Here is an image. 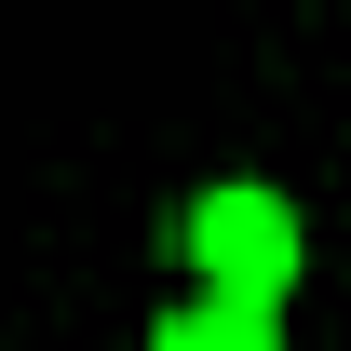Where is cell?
Here are the masks:
<instances>
[{"instance_id":"obj_1","label":"cell","mask_w":351,"mask_h":351,"mask_svg":"<svg viewBox=\"0 0 351 351\" xmlns=\"http://www.w3.org/2000/svg\"><path fill=\"white\" fill-rule=\"evenodd\" d=\"M189 257L243 284V298H284L298 284V217H284V189H203L189 203Z\"/></svg>"},{"instance_id":"obj_2","label":"cell","mask_w":351,"mask_h":351,"mask_svg":"<svg viewBox=\"0 0 351 351\" xmlns=\"http://www.w3.org/2000/svg\"><path fill=\"white\" fill-rule=\"evenodd\" d=\"M257 338H270V298H243V284H217L203 311L162 324V351H257Z\"/></svg>"}]
</instances>
